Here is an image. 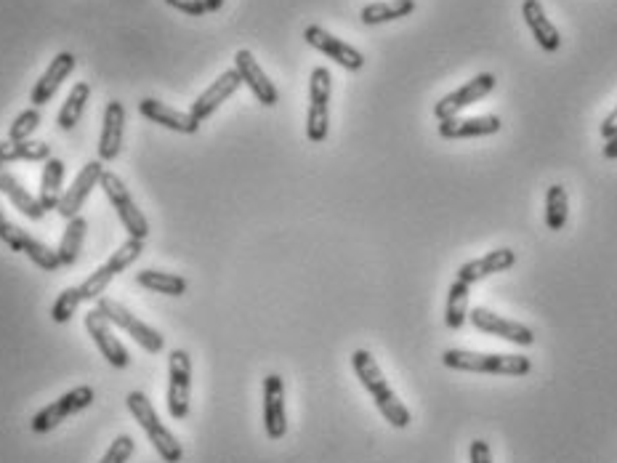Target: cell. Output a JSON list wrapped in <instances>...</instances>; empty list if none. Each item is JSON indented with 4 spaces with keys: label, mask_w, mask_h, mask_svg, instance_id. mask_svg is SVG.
<instances>
[{
    "label": "cell",
    "mask_w": 617,
    "mask_h": 463,
    "mask_svg": "<svg viewBox=\"0 0 617 463\" xmlns=\"http://www.w3.org/2000/svg\"><path fill=\"white\" fill-rule=\"evenodd\" d=\"M352 368L357 378H360V384L365 386V392L373 397L378 413L386 418V424L394 426V429H407V426L413 424L410 410H407L405 402L399 400L397 392L391 389L386 376H383L381 365L375 362V357L368 349H357L352 354Z\"/></svg>",
    "instance_id": "obj_1"
},
{
    "label": "cell",
    "mask_w": 617,
    "mask_h": 463,
    "mask_svg": "<svg viewBox=\"0 0 617 463\" xmlns=\"http://www.w3.org/2000/svg\"><path fill=\"white\" fill-rule=\"evenodd\" d=\"M442 365L461 373H482V376H527L532 360L524 354H487L469 349H447L442 352Z\"/></svg>",
    "instance_id": "obj_2"
},
{
    "label": "cell",
    "mask_w": 617,
    "mask_h": 463,
    "mask_svg": "<svg viewBox=\"0 0 617 463\" xmlns=\"http://www.w3.org/2000/svg\"><path fill=\"white\" fill-rule=\"evenodd\" d=\"M125 405H128V413L136 418V424L144 429V434L152 442V448L157 450V456L163 458L165 463H179L184 458V448L181 442L176 440V434L171 429H165V424L157 416L155 405L149 402V397L144 392H131L125 397Z\"/></svg>",
    "instance_id": "obj_3"
},
{
    "label": "cell",
    "mask_w": 617,
    "mask_h": 463,
    "mask_svg": "<svg viewBox=\"0 0 617 463\" xmlns=\"http://www.w3.org/2000/svg\"><path fill=\"white\" fill-rule=\"evenodd\" d=\"M144 253V240H136V237H128L118 251L112 253L104 267H99L94 275H88L83 283L78 285L80 299L83 301H99L104 296V291L110 288V283L118 275H123L125 269L136 264Z\"/></svg>",
    "instance_id": "obj_4"
},
{
    "label": "cell",
    "mask_w": 617,
    "mask_h": 463,
    "mask_svg": "<svg viewBox=\"0 0 617 463\" xmlns=\"http://www.w3.org/2000/svg\"><path fill=\"white\" fill-rule=\"evenodd\" d=\"M330 94H333V75L328 67H314L309 78V112H306V136L312 144H322L330 134Z\"/></svg>",
    "instance_id": "obj_5"
},
{
    "label": "cell",
    "mask_w": 617,
    "mask_h": 463,
    "mask_svg": "<svg viewBox=\"0 0 617 463\" xmlns=\"http://www.w3.org/2000/svg\"><path fill=\"white\" fill-rule=\"evenodd\" d=\"M96 309H99V312H102L104 317L115 325V328L128 333V336H131L133 341L144 349V352L160 354L165 349L163 333L152 328V325H147L144 320H139V317H136L131 309H125L120 301L110 299V296H102V299L96 301Z\"/></svg>",
    "instance_id": "obj_6"
},
{
    "label": "cell",
    "mask_w": 617,
    "mask_h": 463,
    "mask_svg": "<svg viewBox=\"0 0 617 463\" xmlns=\"http://www.w3.org/2000/svg\"><path fill=\"white\" fill-rule=\"evenodd\" d=\"M96 392L91 389V386H75V389H70L67 394H62L59 400L51 402V405H46L43 410H38L35 416H32L30 421V429L35 434H48L54 432L56 426L64 424L67 418L78 416V413H83L86 408H91V402H94Z\"/></svg>",
    "instance_id": "obj_7"
},
{
    "label": "cell",
    "mask_w": 617,
    "mask_h": 463,
    "mask_svg": "<svg viewBox=\"0 0 617 463\" xmlns=\"http://www.w3.org/2000/svg\"><path fill=\"white\" fill-rule=\"evenodd\" d=\"M99 184H102L104 195H107L110 205L115 208V213H118V219L123 221L125 232L131 237H136V240H147L149 237L147 216L139 211V205L133 203L131 192H128V187H125L118 173L104 171Z\"/></svg>",
    "instance_id": "obj_8"
},
{
    "label": "cell",
    "mask_w": 617,
    "mask_h": 463,
    "mask_svg": "<svg viewBox=\"0 0 617 463\" xmlns=\"http://www.w3.org/2000/svg\"><path fill=\"white\" fill-rule=\"evenodd\" d=\"M0 243H6L11 251L24 253V256H27L35 267L43 269V272H56V269L62 267L56 248L46 245L43 240H38V237H32L27 229L14 224L11 219L0 224Z\"/></svg>",
    "instance_id": "obj_9"
},
{
    "label": "cell",
    "mask_w": 617,
    "mask_h": 463,
    "mask_svg": "<svg viewBox=\"0 0 617 463\" xmlns=\"http://www.w3.org/2000/svg\"><path fill=\"white\" fill-rule=\"evenodd\" d=\"M192 400V357L184 349H173L168 354V413L176 421L189 416Z\"/></svg>",
    "instance_id": "obj_10"
},
{
    "label": "cell",
    "mask_w": 617,
    "mask_h": 463,
    "mask_svg": "<svg viewBox=\"0 0 617 463\" xmlns=\"http://www.w3.org/2000/svg\"><path fill=\"white\" fill-rule=\"evenodd\" d=\"M495 86H498V78H495L493 72H479L477 78H471L461 88H455L447 96H442L437 107H434V115H437V120L458 118L466 107L482 102L485 96L493 94Z\"/></svg>",
    "instance_id": "obj_11"
},
{
    "label": "cell",
    "mask_w": 617,
    "mask_h": 463,
    "mask_svg": "<svg viewBox=\"0 0 617 463\" xmlns=\"http://www.w3.org/2000/svg\"><path fill=\"white\" fill-rule=\"evenodd\" d=\"M469 320L477 330H482V333H487V336L503 338V341H508V344L524 346V349L535 344V333H532L530 325L508 320V317H500V314H495L493 309L474 307L469 314Z\"/></svg>",
    "instance_id": "obj_12"
},
{
    "label": "cell",
    "mask_w": 617,
    "mask_h": 463,
    "mask_svg": "<svg viewBox=\"0 0 617 463\" xmlns=\"http://www.w3.org/2000/svg\"><path fill=\"white\" fill-rule=\"evenodd\" d=\"M86 330L88 336L94 338L96 349L102 352V357L110 362L112 368L125 370L131 365V354H128V349L123 346L118 333H115V325H112L99 309H91V312L86 314Z\"/></svg>",
    "instance_id": "obj_13"
},
{
    "label": "cell",
    "mask_w": 617,
    "mask_h": 463,
    "mask_svg": "<svg viewBox=\"0 0 617 463\" xmlns=\"http://www.w3.org/2000/svg\"><path fill=\"white\" fill-rule=\"evenodd\" d=\"M304 40L312 48H317L320 54H325L328 59H333L336 64H341L344 70L360 72L365 67V56L362 51H357L354 46H349L346 40L330 35L328 30H322L320 24H309L304 30Z\"/></svg>",
    "instance_id": "obj_14"
},
{
    "label": "cell",
    "mask_w": 617,
    "mask_h": 463,
    "mask_svg": "<svg viewBox=\"0 0 617 463\" xmlns=\"http://www.w3.org/2000/svg\"><path fill=\"white\" fill-rule=\"evenodd\" d=\"M102 160H91V163H86L83 168H80L78 179L72 181L70 189H64L62 200H59V205H56V213L62 216V219H75V216H80V208L86 205L88 195H91V189L102 181Z\"/></svg>",
    "instance_id": "obj_15"
},
{
    "label": "cell",
    "mask_w": 617,
    "mask_h": 463,
    "mask_svg": "<svg viewBox=\"0 0 617 463\" xmlns=\"http://www.w3.org/2000/svg\"><path fill=\"white\" fill-rule=\"evenodd\" d=\"M243 86V78H240V72L237 70H227L221 72L219 78L213 80L211 86L205 88L203 94L197 96L195 104L189 107V115L197 120V123H205V120L211 118L213 112L219 110L221 104L227 102L229 96L237 94V88Z\"/></svg>",
    "instance_id": "obj_16"
},
{
    "label": "cell",
    "mask_w": 617,
    "mask_h": 463,
    "mask_svg": "<svg viewBox=\"0 0 617 463\" xmlns=\"http://www.w3.org/2000/svg\"><path fill=\"white\" fill-rule=\"evenodd\" d=\"M264 429L269 440H282L288 434V413H285V381L277 373L264 378Z\"/></svg>",
    "instance_id": "obj_17"
},
{
    "label": "cell",
    "mask_w": 617,
    "mask_h": 463,
    "mask_svg": "<svg viewBox=\"0 0 617 463\" xmlns=\"http://www.w3.org/2000/svg\"><path fill=\"white\" fill-rule=\"evenodd\" d=\"M235 70L240 72L243 86L250 88V94L256 96L258 104L274 107V104L280 102V91H277V86L269 80V75L261 70V64L256 62V56L250 54L248 48H240L235 54Z\"/></svg>",
    "instance_id": "obj_18"
},
{
    "label": "cell",
    "mask_w": 617,
    "mask_h": 463,
    "mask_svg": "<svg viewBox=\"0 0 617 463\" xmlns=\"http://www.w3.org/2000/svg\"><path fill=\"white\" fill-rule=\"evenodd\" d=\"M75 67H78V59H75V54H70V51H62V54H56L54 59H51V64L46 67V72H43V75L38 78L35 88H32L30 104H35V107L40 110L43 104L51 102L56 91H59V86H62L64 80L70 78L72 72H75Z\"/></svg>",
    "instance_id": "obj_19"
},
{
    "label": "cell",
    "mask_w": 617,
    "mask_h": 463,
    "mask_svg": "<svg viewBox=\"0 0 617 463\" xmlns=\"http://www.w3.org/2000/svg\"><path fill=\"white\" fill-rule=\"evenodd\" d=\"M139 115L141 118L152 120L157 126H165L168 131H176V134H197L203 123H197L189 112H181L176 107H168V104L157 102V99H141L139 102Z\"/></svg>",
    "instance_id": "obj_20"
},
{
    "label": "cell",
    "mask_w": 617,
    "mask_h": 463,
    "mask_svg": "<svg viewBox=\"0 0 617 463\" xmlns=\"http://www.w3.org/2000/svg\"><path fill=\"white\" fill-rule=\"evenodd\" d=\"M498 115H482V118H447L439 120V136L447 142H458V139H479V136H493L500 131Z\"/></svg>",
    "instance_id": "obj_21"
},
{
    "label": "cell",
    "mask_w": 617,
    "mask_h": 463,
    "mask_svg": "<svg viewBox=\"0 0 617 463\" xmlns=\"http://www.w3.org/2000/svg\"><path fill=\"white\" fill-rule=\"evenodd\" d=\"M123 128H125V107L112 99L107 104L102 118V136H99V160L102 163H112L118 160L120 150H123Z\"/></svg>",
    "instance_id": "obj_22"
},
{
    "label": "cell",
    "mask_w": 617,
    "mask_h": 463,
    "mask_svg": "<svg viewBox=\"0 0 617 463\" xmlns=\"http://www.w3.org/2000/svg\"><path fill=\"white\" fill-rule=\"evenodd\" d=\"M514 264H516V253L511 251V248H498V251L485 253L482 259H474L469 261V264H463V267L458 269V280L466 285L482 283V280H487L490 275H500V272H506V269L514 267Z\"/></svg>",
    "instance_id": "obj_23"
},
{
    "label": "cell",
    "mask_w": 617,
    "mask_h": 463,
    "mask_svg": "<svg viewBox=\"0 0 617 463\" xmlns=\"http://www.w3.org/2000/svg\"><path fill=\"white\" fill-rule=\"evenodd\" d=\"M522 16L527 27H530L532 38L538 40V46L548 54H554L562 48V35L556 30V24L546 16V8L540 0H524L522 3Z\"/></svg>",
    "instance_id": "obj_24"
},
{
    "label": "cell",
    "mask_w": 617,
    "mask_h": 463,
    "mask_svg": "<svg viewBox=\"0 0 617 463\" xmlns=\"http://www.w3.org/2000/svg\"><path fill=\"white\" fill-rule=\"evenodd\" d=\"M0 195L6 197L8 203L14 205L16 211L27 216L30 221H40L46 216V208L38 197L32 195L30 189H24V184L16 179L14 173L6 171V165H0Z\"/></svg>",
    "instance_id": "obj_25"
},
{
    "label": "cell",
    "mask_w": 617,
    "mask_h": 463,
    "mask_svg": "<svg viewBox=\"0 0 617 463\" xmlns=\"http://www.w3.org/2000/svg\"><path fill=\"white\" fill-rule=\"evenodd\" d=\"M64 195V163L59 157H48L40 173V189L38 200L43 203L46 211H56V205Z\"/></svg>",
    "instance_id": "obj_26"
},
{
    "label": "cell",
    "mask_w": 617,
    "mask_h": 463,
    "mask_svg": "<svg viewBox=\"0 0 617 463\" xmlns=\"http://www.w3.org/2000/svg\"><path fill=\"white\" fill-rule=\"evenodd\" d=\"M415 11V0H375L360 11L362 24L375 27V24L397 22V19H405Z\"/></svg>",
    "instance_id": "obj_27"
},
{
    "label": "cell",
    "mask_w": 617,
    "mask_h": 463,
    "mask_svg": "<svg viewBox=\"0 0 617 463\" xmlns=\"http://www.w3.org/2000/svg\"><path fill=\"white\" fill-rule=\"evenodd\" d=\"M136 285H141L144 291L160 293V296H184L187 293V280L181 275H171V272H160V269H141L139 275L133 277Z\"/></svg>",
    "instance_id": "obj_28"
},
{
    "label": "cell",
    "mask_w": 617,
    "mask_h": 463,
    "mask_svg": "<svg viewBox=\"0 0 617 463\" xmlns=\"http://www.w3.org/2000/svg\"><path fill=\"white\" fill-rule=\"evenodd\" d=\"M51 147L46 142H0V165L8 163H46Z\"/></svg>",
    "instance_id": "obj_29"
},
{
    "label": "cell",
    "mask_w": 617,
    "mask_h": 463,
    "mask_svg": "<svg viewBox=\"0 0 617 463\" xmlns=\"http://www.w3.org/2000/svg\"><path fill=\"white\" fill-rule=\"evenodd\" d=\"M86 232H88V221L83 219V216H75V219L67 221V229H64L62 240H59V248H56L62 267H72V264H78L80 251H83V240H86Z\"/></svg>",
    "instance_id": "obj_30"
},
{
    "label": "cell",
    "mask_w": 617,
    "mask_h": 463,
    "mask_svg": "<svg viewBox=\"0 0 617 463\" xmlns=\"http://www.w3.org/2000/svg\"><path fill=\"white\" fill-rule=\"evenodd\" d=\"M469 296H471V285L461 283L455 277V283L450 285L447 291V304H445V325L450 330H461L469 320Z\"/></svg>",
    "instance_id": "obj_31"
},
{
    "label": "cell",
    "mask_w": 617,
    "mask_h": 463,
    "mask_svg": "<svg viewBox=\"0 0 617 463\" xmlns=\"http://www.w3.org/2000/svg\"><path fill=\"white\" fill-rule=\"evenodd\" d=\"M88 96H91V86L83 83V80L75 83L70 96L64 99L62 110H59V115H56V126L62 128V131H72V128L78 126L80 118H83V110H86Z\"/></svg>",
    "instance_id": "obj_32"
},
{
    "label": "cell",
    "mask_w": 617,
    "mask_h": 463,
    "mask_svg": "<svg viewBox=\"0 0 617 463\" xmlns=\"http://www.w3.org/2000/svg\"><path fill=\"white\" fill-rule=\"evenodd\" d=\"M570 216V197L562 184H551L546 192V227L551 232H562Z\"/></svg>",
    "instance_id": "obj_33"
},
{
    "label": "cell",
    "mask_w": 617,
    "mask_h": 463,
    "mask_svg": "<svg viewBox=\"0 0 617 463\" xmlns=\"http://www.w3.org/2000/svg\"><path fill=\"white\" fill-rule=\"evenodd\" d=\"M40 123H43V115H40L38 107L19 112L14 123L8 126V142H30V136L38 131Z\"/></svg>",
    "instance_id": "obj_34"
},
{
    "label": "cell",
    "mask_w": 617,
    "mask_h": 463,
    "mask_svg": "<svg viewBox=\"0 0 617 463\" xmlns=\"http://www.w3.org/2000/svg\"><path fill=\"white\" fill-rule=\"evenodd\" d=\"M80 301L83 299H80L78 288H64V291L56 296L54 307H51V320H54L56 325L70 322L72 317H75V312H78Z\"/></svg>",
    "instance_id": "obj_35"
},
{
    "label": "cell",
    "mask_w": 617,
    "mask_h": 463,
    "mask_svg": "<svg viewBox=\"0 0 617 463\" xmlns=\"http://www.w3.org/2000/svg\"><path fill=\"white\" fill-rule=\"evenodd\" d=\"M133 450H136V442H133L131 434H120V437H115V442H112L110 450L104 453L99 463H128Z\"/></svg>",
    "instance_id": "obj_36"
},
{
    "label": "cell",
    "mask_w": 617,
    "mask_h": 463,
    "mask_svg": "<svg viewBox=\"0 0 617 463\" xmlns=\"http://www.w3.org/2000/svg\"><path fill=\"white\" fill-rule=\"evenodd\" d=\"M168 6L176 8V11H181V14L187 16H203L208 14V8H205V0H165Z\"/></svg>",
    "instance_id": "obj_37"
},
{
    "label": "cell",
    "mask_w": 617,
    "mask_h": 463,
    "mask_svg": "<svg viewBox=\"0 0 617 463\" xmlns=\"http://www.w3.org/2000/svg\"><path fill=\"white\" fill-rule=\"evenodd\" d=\"M469 463H493V450L485 440H474L469 450Z\"/></svg>",
    "instance_id": "obj_38"
},
{
    "label": "cell",
    "mask_w": 617,
    "mask_h": 463,
    "mask_svg": "<svg viewBox=\"0 0 617 463\" xmlns=\"http://www.w3.org/2000/svg\"><path fill=\"white\" fill-rule=\"evenodd\" d=\"M599 134H602L604 142H607L610 136H615V134H617V107L610 112V115H607V118H604L602 128H599Z\"/></svg>",
    "instance_id": "obj_39"
},
{
    "label": "cell",
    "mask_w": 617,
    "mask_h": 463,
    "mask_svg": "<svg viewBox=\"0 0 617 463\" xmlns=\"http://www.w3.org/2000/svg\"><path fill=\"white\" fill-rule=\"evenodd\" d=\"M604 157H607V160H617V134L604 142Z\"/></svg>",
    "instance_id": "obj_40"
},
{
    "label": "cell",
    "mask_w": 617,
    "mask_h": 463,
    "mask_svg": "<svg viewBox=\"0 0 617 463\" xmlns=\"http://www.w3.org/2000/svg\"><path fill=\"white\" fill-rule=\"evenodd\" d=\"M205 8H208V14H216L224 8V0H205Z\"/></svg>",
    "instance_id": "obj_41"
},
{
    "label": "cell",
    "mask_w": 617,
    "mask_h": 463,
    "mask_svg": "<svg viewBox=\"0 0 617 463\" xmlns=\"http://www.w3.org/2000/svg\"><path fill=\"white\" fill-rule=\"evenodd\" d=\"M8 216H6V211H3V205H0V224H3V221H6Z\"/></svg>",
    "instance_id": "obj_42"
}]
</instances>
